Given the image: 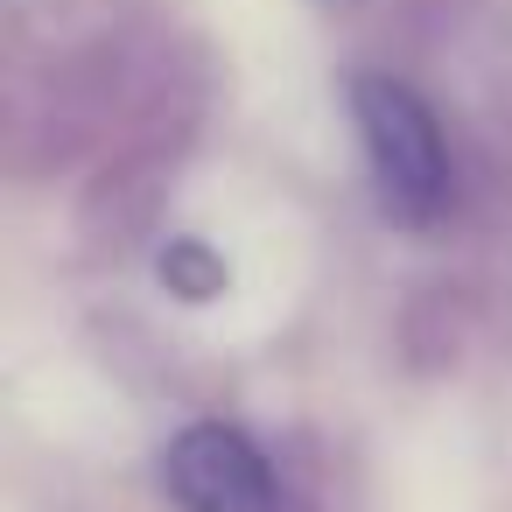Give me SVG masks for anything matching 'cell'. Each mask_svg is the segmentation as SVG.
<instances>
[{
    "label": "cell",
    "mask_w": 512,
    "mask_h": 512,
    "mask_svg": "<svg viewBox=\"0 0 512 512\" xmlns=\"http://www.w3.org/2000/svg\"><path fill=\"white\" fill-rule=\"evenodd\" d=\"M351 120H358V141L372 155V183L379 197L407 218V225H428L449 190H456V169H449V141L428 113V99H414L407 85L393 78H358L351 85Z\"/></svg>",
    "instance_id": "6da1fadb"
},
{
    "label": "cell",
    "mask_w": 512,
    "mask_h": 512,
    "mask_svg": "<svg viewBox=\"0 0 512 512\" xmlns=\"http://www.w3.org/2000/svg\"><path fill=\"white\" fill-rule=\"evenodd\" d=\"M162 491L183 512H295V491L281 463L225 421H197L162 456Z\"/></svg>",
    "instance_id": "7a4b0ae2"
}]
</instances>
